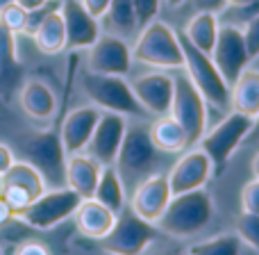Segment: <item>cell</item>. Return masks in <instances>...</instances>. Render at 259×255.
<instances>
[{
    "mask_svg": "<svg viewBox=\"0 0 259 255\" xmlns=\"http://www.w3.org/2000/svg\"><path fill=\"white\" fill-rule=\"evenodd\" d=\"M214 219V201L205 187L170 196L168 205L155 221L159 233L175 239H189L209 226Z\"/></svg>",
    "mask_w": 259,
    "mask_h": 255,
    "instance_id": "obj_1",
    "label": "cell"
},
{
    "mask_svg": "<svg viewBox=\"0 0 259 255\" xmlns=\"http://www.w3.org/2000/svg\"><path fill=\"white\" fill-rule=\"evenodd\" d=\"M159 153L155 148V143L150 141L148 128L137 126V128H127L123 143L118 148L116 155V164H118V175H121L123 185L125 183H141L143 178L152 175L157 162H159Z\"/></svg>",
    "mask_w": 259,
    "mask_h": 255,
    "instance_id": "obj_8",
    "label": "cell"
},
{
    "mask_svg": "<svg viewBox=\"0 0 259 255\" xmlns=\"http://www.w3.org/2000/svg\"><path fill=\"white\" fill-rule=\"evenodd\" d=\"M159 237V228L150 221L141 219L130 205L116 214L109 233L98 239L105 253L109 255H141Z\"/></svg>",
    "mask_w": 259,
    "mask_h": 255,
    "instance_id": "obj_6",
    "label": "cell"
},
{
    "mask_svg": "<svg viewBox=\"0 0 259 255\" xmlns=\"http://www.w3.org/2000/svg\"><path fill=\"white\" fill-rule=\"evenodd\" d=\"M14 255H50V251L39 242H25V244H21V246L16 248V253Z\"/></svg>",
    "mask_w": 259,
    "mask_h": 255,
    "instance_id": "obj_38",
    "label": "cell"
},
{
    "mask_svg": "<svg viewBox=\"0 0 259 255\" xmlns=\"http://www.w3.org/2000/svg\"><path fill=\"white\" fill-rule=\"evenodd\" d=\"M125 130H127V117L116 112H103L84 151H89V157H94L100 166L114 164L118 148L123 143V137H125Z\"/></svg>",
    "mask_w": 259,
    "mask_h": 255,
    "instance_id": "obj_14",
    "label": "cell"
},
{
    "mask_svg": "<svg viewBox=\"0 0 259 255\" xmlns=\"http://www.w3.org/2000/svg\"><path fill=\"white\" fill-rule=\"evenodd\" d=\"M12 216H14V212L9 210V207H7V203H5L3 198H0V228H3V226L7 224V221L12 219Z\"/></svg>",
    "mask_w": 259,
    "mask_h": 255,
    "instance_id": "obj_40",
    "label": "cell"
},
{
    "mask_svg": "<svg viewBox=\"0 0 259 255\" xmlns=\"http://www.w3.org/2000/svg\"><path fill=\"white\" fill-rule=\"evenodd\" d=\"M62 18L66 27V48H89L100 37V23L84 9L80 0H64L62 3Z\"/></svg>",
    "mask_w": 259,
    "mask_h": 255,
    "instance_id": "obj_17",
    "label": "cell"
},
{
    "mask_svg": "<svg viewBox=\"0 0 259 255\" xmlns=\"http://www.w3.org/2000/svg\"><path fill=\"white\" fill-rule=\"evenodd\" d=\"M44 192H46L44 178L25 160L21 162L14 160V164L0 175V198L7 203V207L14 212V216L21 210H25Z\"/></svg>",
    "mask_w": 259,
    "mask_h": 255,
    "instance_id": "obj_11",
    "label": "cell"
},
{
    "mask_svg": "<svg viewBox=\"0 0 259 255\" xmlns=\"http://www.w3.org/2000/svg\"><path fill=\"white\" fill-rule=\"evenodd\" d=\"M105 16H107V25L112 30V34L123 37V39L137 34L139 23H137L134 7H132V0H112Z\"/></svg>",
    "mask_w": 259,
    "mask_h": 255,
    "instance_id": "obj_29",
    "label": "cell"
},
{
    "mask_svg": "<svg viewBox=\"0 0 259 255\" xmlns=\"http://www.w3.org/2000/svg\"><path fill=\"white\" fill-rule=\"evenodd\" d=\"M230 110L252 119L259 114V71L246 66L230 85Z\"/></svg>",
    "mask_w": 259,
    "mask_h": 255,
    "instance_id": "obj_22",
    "label": "cell"
},
{
    "mask_svg": "<svg viewBox=\"0 0 259 255\" xmlns=\"http://www.w3.org/2000/svg\"><path fill=\"white\" fill-rule=\"evenodd\" d=\"M241 244L237 233H223L191 244L187 255H241Z\"/></svg>",
    "mask_w": 259,
    "mask_h": 255,
    "instance_id": "obj_30",
    "label": "cell"
},
{
    "mask_svg": "<svg viewBox=\"0 0 259 255\" xmlns=\"http://www.w3.org/2000/svg\"><path fill=\"white\" fill-rule=\"evenodd\" d=\"M23 76L21 62L16 57V41L9 30L0 25V98L14 91Z\"/></svg>",
    "mask_w": 259,
    "mask_h": 255,
    "instance_id": "obj_25",
    "label": "cell"
},
{
    "mask_svg": "<svg viewBox=\"0 0 259 255\" xmlns=\"http://www.w3.org/2000/svg\"><path fill=\"white\" fill-rule=\"evenodd\" d=\"M80 203L82 198L71 187H55L44 192L39 198H34L16 216L21 221H25L30 228L50 230L55 226H59L62 221H66L68 216H73V212L77 210Z\"/></svg>",
    "mask_w": 259,
    "mask_h": 255,
    "instance_id": "obj_10",
    "label": "cell"
},
{
    "mask_svg": "<svg viewBox=\"0 0 259 255\" xmlns=\"http://www.w3.org/2000/svg\"><path fill=\"white\" fill-rule=\"evenodd\" d=\"M94 198L105 205L109 212L118 214L123 207L127 205L125 203V185H123L121 175H118L116 166L107 164V166H100V175H98V185H96V192Z\"/></svg>",
    "mask_w": 259,
    "mask_h": 255,
    "instance_id": "obj_24",
    "label": "cell"
},
{
    "mask_svg": "<svg viewBox=\"0 0 259 255\" xmlns=\"http://www.w3.org/2000/svg\"><path fill=\"white\" fill-rule=\"evenodd\" d=\"M219 16L209 12H198L196 16L189 18L187 27H184L182 34L187 37V41L193 48L202 50V53L209 55L211 48L216 44V37H219Z\"/></svg>",
    "mask_w": 259,
    "mask_h": 255,
    "instance_id": "obj_28",
    "label": "cell"
},
{
    "mask_svg": "<svg viewBox=\"0 0 259 255\" xmlns=\"http://www.w3.org/2000/svg\"><path fill=\"white\" fill-rule=\"evenodd\" d=\"M214 66L219 68V73L223 76V80L228 85H232L239 78V73L252 62L250 55H248V46L243 39V30L234 23L219 27V37H216V44L209 53Z\"/></svg>",
    "mask_w": 259,
    "mask_h": 255,
    "instance_id": "obj_12",
    "label": "cell"
},
{
    "mask_svg": "<svg viewBox=\"0 0 259 255\" xmlns=\"http://www.w3.org/2000/svg\"><path fill=\"white\" fill-rule=\"evenodd\" d=\"M132 68V48L123 37L100 34L89 46L87 71L103 73V76H123L125 78Z\"/></svg>",
    "mask_w": 259,
    "mask_h": 255,
    "instance_id": "obj_13",
    "label": "cell"
},
{
    "mask_svg": "<svg viewBox=\"0 0 259 255\" xmlns=\"http://www.w3.org/2000/svg\"><path fill=\"white\" fill-rule=\"evenodd\" d=\"M14 3H16L18 7H23V9H25V12H32V9L41 7V5H44L46 0H14Z\"/></svg>",
    "mask_w": 259,
    "mask_h": 255,
    "instance_id": "obj_41",
    "label": "cell"
},
{
    "mask_svg": "<svg viewBox=\"0 0 259 255\" xmlns=\"http://www.w3.org/2000/svg\"><path fill=\"white\" fill-rule=\"evenodd\" d=\"M80 3L84 5V9H87V12H89L94 18H103L112 0H80Z\"/></svg>",
    "mask_w": 259,
    "mask_h": 255,
    "instance_id": "obj_37",
    "label": "cell"
},
{
    "mask_svg": "<svg viewBox=\"0 0 259 255\" xmlns=\"http://www.w3.org/2000/svg\"><path fill=\"white\" fill-rule=\"evenodd\" d=\"M148 134H150V141L155 143V148L161 153H180L187 148V134L170 114L155 117V121L148 128Z\"/></svg>",
    "mask_w": 259,
    "mask_h": 255,
    "instance_id": "obj_26",
    "label": "cell"
},
{
    "mask_svg": "<svg viewBox=\"0 0 259 255\" xmlns=\"http://www.w3.org/2000/svg\"><path fill=\"white\" fill-rule=\"evenodd\" d=\"M170 196H173V194H170L166 175L152 173L137 185V189H134V194H132V201H130V207H132L141 219L155 224L161 216L164 207L168 205Z\"/></svg>",
    "mask_w": 259,
    "mask_h": 255,
    "instance_id": "obj_18",
    "label": "cell"
},
{
    "mask_svg": "<svg viewBox=\"0 0 259 255\" xmlns=\"http://www.w3.org/2000/svg\"><path fill=\"white\" fill-rule=\"evenodd\" d=\"M25 162H30L39 175L44 178L46 187H66V151L62 146L57 130H44L25 139L23 143Z\"/></svg>",
    "mask_w": 259,
    "mask_h": 255,
    "instance_id": "obj_7",
    "label": "cell"
},
{
    "mask_svg": "<svg viewBox=\"0 0 259 255\" xmlns=\"http://www.w3.org/2000/svg\"><path fill=\"white\" fill-rule=\"evenodd\" d=\"M12 164H14V153L9 151V146L0 143V175H3Z\"/></svg>",
    "mask_w": 259,
    "mask_h": 255,
    "instance_id": "obj_39",
    "label": "cell"
},
{
    "mask_svg": "<svg viewBox=\"0 0 259 255\" xmlns=\"http://www.w3.org/2000/svg\"><path fill=\"white\" fill-rule=\"evenodd\" d=\"M250 130H252V117H246V114H239V112L225 114L219 126H214L211 130H205L198 146L209 157L211 175L219 178V175L225 173L234 151L241 146V141L248 139Z\"/></svg>",
    "mask_w": 259,
    "mask_h": 255,
    "instance_id": "obj_3",
    "label": "cell"
},
{
    "mask_svg": "<svg viewBox=\"0 0 259 255\" xmlns=\"http://www.w3.org/2000/svg\"><path fill=\"white\" fill-rule=\"evenodd\" d=\"M209 178H211V162L200 148H196V151H187L173 164V169L168 171V175H166L173 196L175 194L205 187V185L209 183Z\"/></svg>",
    "mask_w": 259,
    "mask_h": 255,
    "instance_id": "obj_16",
    "label": "cell"
},
{
    "mask_svg": "<svg viewBox=\"0 0 259 255\" xmlns=\"http://www.w3.org/2000/svg\"><path fill=\"white\" fill-rule=\"evenodd\" d=\"M100 164L84 153H73L66 157V187H71L80 198H94L98 185Z\"/></svg>",
    "mask_w": 259,
    "mask_h": 255,
    "instance_id": "obj_20",
    "label": "cell"
},
{
    "mask_svg": "<svg viewBox=\"0 0 259 255\" xmlns=\"http://www.w3.org/2000/svg\"><path fill=\"white\" fill-rule=\"evenodd\" d=\"M241 242H246L248 246H252L255 251H259V214L252 212H241L237 219V230Z\"/></svg>",
    "mask_w": 259,
    "mask_h": 255,
    "instance_id": "obj_31",
    "label": "cell"
},
{
    "mask_svg": "<svg viewBox=\"0 0 259 255\" xmlns=\"http://www.w3.org/2000/svg\"><path fill=\"white\" fill-rule=\"evenodd\" d=\"M36 48L44 55H57L66 48V27H64L62 12H53L39 23L34 32H32Z\"/></svg>",
    "mask_w": 259,
    "mask_h": 255,
    "instance_id": "obj_27",
    "label": "cell"
},
{
    "mask_svg": "<svg viewBox=\"0 0 259 255\" xmlns=\"http://www.w3.org/2000/svg\"><path fill=\"white\" fill-rule=\"evenodd\" d=\"M21 107L27 117L36 121H48L57 112V96L46 82L27 80L21 89Z\"/></svg>",
    "mask_w": 259,
    "mask_h": 255,
    "instance_id": "obj_23",
    "label": "cell"
},
{
    "mask_svg": "<svg viewBox=\"0 0 259 255\" xmlns=\"http://www.w3.org/2000/svg\"><path fill=\"white\" fill-rule=\"evenodd\" d=\"M184 3H187V0H166V5H168V7H182Z\"/></svg>",
    "mask_w": 259,
    "mask_h": 255,
    "instance_id": "obj_44",
    "label": "cell"
},
{
    "mask_svg": "<svg viewBox=\"0 0 259 255\" xmlns=\"http://www.w3.org/2000/svg\"><path fill=\"white\" fill-rule=\"evenodd\" d=\"M25 18H27V12L23 7H18L16 3H9L5 9H0V25H3L5 30H9L12 34L23 32Z\"/></svg>",
    "mask_w": 259,
    "mask_h": 255,
    "instance_id": "obj_32",
    "label": "cell"
},
{
    "mask_svg": "<svg viewBox=\"0 0 259 255\" xmlns=\"http://www.w3.org/2000/svg\"><path fill=\"white\" fill-rule=\"evenodd\" d=\"M243 39H246L250 59L259 57V14L257 16H252L250 21L246 23V27H243Z\"/></svg>",
    "mask_w": 259,
    "mask_h": 255,
    "instance_id": "obj_34",
    "label": "cell"
},
{
    "mask_svg": "<svg viewBox=\"0 0 259 255\" xmlns=\"http://www.w3.org/2000/svg\"><path fill=\"white\" fill-rule=\"evenodd\" d=\"M9 3H14V0H0V9H5Z\"/></svg>",
    "mask_w": 259,
    "mask_h": 255,
    "instance_id": "obj_46",
    "label": "cell"
},
{
    "mask_svg": "<svg viewBox=\"0 0 259 255\" xmlns=\"http://www.w3.org/2000/svg\"><path fill=\"white\" fill-rule=\"evenodd\" d=\"M132 94L143 107V112L150 117H161V114L170 112V103H173V91H175V78L168 73L152 71L146 76L137 78L132 82Z\"/></svg>",
    "mask_w": 259,
    "mask_h": 255,
    "instance_id": "obj_15",
    "label": "cell"
},
{
    "mask_svg": "<svg viewBox=\"0 0 259 255\" xmlns=\"http://www.w3.org/2000/svg\"><path fill=\"white\" fill-rule=\"evenodd\" d=\"M132 59L155 68H182L184 55L178 32L157 18L150 21L139 32V39L132 48Z\"/></svg>",
    "mask_w": 259,
    "mask_h": 255,
    "instance_id": "obj_4",
    "label": "cell"
},
{
    "mask_svg": "<svg viewBox=\"0 0 259 255\" xmlns=\"http://www.w3.org/2000/svg\"><path fill=\"white\" fill-rule=\"evenodd\" d=\"M168 114L182 126L184 134H187V148L198 146L200 137L207 130V103L191 85L187 73L175 76V91Z\"/></svg>",
    "mask_w": 259,
    "mask_h": 255,
    "instance_id": "obj_9",
    "label": "cell"
},
{
    "mask_svg": "<svg viewBox=\"0 0 259 255\" xmlns=\"http://www.w3.org/2000/svg\"><path fill=\"white\" fill-rule=\"evenodd\" d=\"M246 3H250V0H230L232 7H239V5H246Z\"/></svg>",
    "mask_w": 259,
    "mask_h": 255,
    "instance_id": "obj_45",
    "label": "cell"
},
{
    "mask_svg": "<svg viewBox=\"0 0 259 255\" xmlns=\"http://www.w3.org/2000/svg\"><path fill=\"white\" fill-rule=\"evenodd\" d=\"M191 3L198 12H209V14H216V16L230 7V0H191Z\"/></svg>",
    "mask_w": 259,
    "mask_h": 255,
    "instance_id": "obj_36",
    "label": "cell"
},
{
    "mask_svg": "<svg viewBox=\"0 0 259 255\" xmlns=\"http://www.w3.org/2000/svg\"><path fill=\"white\" fill-rule=\"evenodd\" d=\"M180 46H182V55H184V71L187 78L191 80V85L198 89V94L205 98V103L211 110L221 114L230 112V85L223 80V76L219 73V68L214 66L211 57L202 50L193 48L187 41V37L182 32H178Z\"/></svg>",
    "mask_w": 259,
    "mask_h": 255,
    "instance_id": "obj_2",
    "label": "cell"
},
{
    "mask_svg": "<svg viewBox=\"0 0 259 255\" xmlns=\"http://www.w3.org/2000/svg\"><path fill=\"white\" fill-rule=\"evenodd\" d=\"M100 114L103 112L96 105H82V107H75L66 114L62 130H59V139H62V146L66 151V155L84 151L91 134H94V128L98 123Z\"/></svg>",
    "mask_w": 259,
    "mask_h": 255,
    "instance_id": "obj_19",
    "label": "cell"
},
{
    "mask_svg": "<svg viewBox=\"0 0 259 255\" xmlns=\"http://www.w3.org/2000/svg\"><path fill=\"white\" fill-rule=\"evenodd\" d=\"M252 175L259 180V153L255 155V160H252Z\"/></svg>",
    "mask_w": 259,
    "mask_h": 255,
    "instance_id": "obj_43",
    "label": "cell"
},
{
    "mask_svg": "<svg viewBox=\"0 0 259 255\" xmlns=\"http://www.w3.org/2000/svg\"><path fill=\"white\" fill-rule=\"evenodd\" d=\"M248 137H252V139H259V114L255 119H252V130H250V134Z\"/></svg>",
    "mask_w": 259,
    "mask_h": 255,
    "instance_id": "obj_42",
    "label": "cell"
},
{
    "mask_svg": "<svg viewBox=\"0 0 259 255\" xmlns=\"http://www.w3.org/2000/svg\"><path fill=\"white\" fill-rule=\"evenodd\" d=\"M0 255H3V251H0Z\"/></svg>",
    "mask_w": 259,
    "mask_h": 255,
    "instance_id": "obj_47",
    "label": "cell"
},
{
    "mask_svg": "<svg viewBox=\"0 0 259 255\" xmlns=\"http://www.w3.org/2000/svg\"><path fill=\"white\" fill-rule=\"evenodd\" d=\"M241 207H243V212L259 214V180L257 178L243 187V192H241Z\"/></svg>",
    "mask_w": 259,
    "mask_h": 255,
    "instance_id": "obj_35",
    "label": "cell"
},
{
    "mask_svg": "<svg viewBox=\"0 0 259 255\" xmlns=\"http://www.w3.org/2000/svg\"><path fill=\"white\" fill-rule=\"evenodd\" d=\"M75 226L84 237L89 239H103L109 233L116 214L109 212L105 205H100L96 198H82V203L77 205V210L73 212Z\"/></svg>",
    "mask_w": 259,
    "mask_h": 255,
    "instance_id": "obj_21",
    "label": "cell"
},
{
    "mask_svg": "<svg viewBox=\"0 0 259 255\" xmlns=\"http://www.w3.org/2000/svg\"><path fill=\"white\" fill-rule=\"evenodd\" d=\"M82 89L89 96L91 105H96L100 112H116L123 117H148L123 76H103V73L84 71Z\"/></svg>",
    "mask_w": 259,
    "mask_h": 255,
    "instance_id": "obj_5",
    "label": "cell"
},
{
    "mask_svg": "<svg viewBox=\"0 0 259 255\" xmlns=\"http://www.w3.org/2000/svg\"><path fill=\"white\" fill-rule=\"evenodd\" d=\"M132 7H134V14H137L139 30H141L143 25H148L150 21H155L159 16L161 0H132Z\"/></svg>",
    "mask_w": 259,
    "mask_h": 255,
    "instance_id": "obj_33",
    "label": "cell"
}]
</instances>
